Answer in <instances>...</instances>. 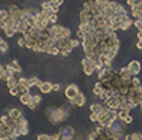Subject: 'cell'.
Segmentation results:
<instances>
[{
	"label": "cell",
	"instance_id": "cell-7",
	"mask_svg": "<svg viewBox=\"0 0 142 140\" xmlns=\"http://www.w3.org/2000/svg\"><path fill=\"white\" fill-rule=\"evenodd\" d=\"M53 89H54V90H56V91H57V90L59 89V85H57V84H55V85L53 86Z\"/></svg>",
	"mask_w": 142,
	"mask_h": 140
},
{
	"label": "cell",
	"instance_id": "cell-2",
	"mask_svg": "<svg viewBox=\"0 0 142 140\" xmlns=\"http://www.w3.org/2000/svg\"><path fill=\"white\" fill-rule=\"evenodd\" d=\"M128 68L131 72V74H137L139 71H140V64H139L138 62H132V63H130Z\"/></svg>",
	"mask_w": 142,
	"mask_h": 140
},
{
	"label": "cell",
	"instance_id": "cell-1",
	"mask_svg": "<svg viewBox=\"0 0 142 140\" xmlns=\"http://www.w3.org/2000/svg\"><path fill=\"white\" fill-rule=\"evenodd\" d=\"M66 95L68 96V98L70 99H75L77 95H78V92H77V89H76V86L75 85H72V86H69V88H67L66 90Z\"/></svg>",
	"mask_w": 142,
	"mask_h": 140
},
{
	"label": "cell",
	"instance_id": "cell-3",
	"mask_svg": "<svg viewBox=\"0 0 142 140\" xmlns=\"http://www.w3.org/2000/svg\"><path fill=\"white\" fill-rule=\"evenodd\" d=\"M131 7H142V0H128Z\"/></svg>",
	"mask_w": 142,
	"mask_h": 140
},
{
	"label": "cell",
	"instance_id": "cell-6",
	"mask_svg": "<svg viewBox=\"0 0 142 140\" xmlns=\"http://www.w3.org/2000/svg\"><path fill=\"white\" fill-rule=\"evenodd\" d=\"M52 4L53 5H56V6H59V5H62L63 4V0H52Z\"/></svg>",
	"mask_w": 142,
	"mask_h": 140
},
{
	"label": "cell",
	"instance_id": "cell-4",
	"mask_svg": "<svg viewBox=\"0 0 142 140\" xmlns=\"http://www.w3.org/2000/svg\"><path fill=\"white\" fill-rule=\"evenodd\" d=\"M52 89H53V86H52L49 83H45V84H43V86H42V91L45 92V93L49 92Z\"/></svg>",
	"mask_w": 142,
	"mask_h": 140
},
{
	"label": "cell",
	"instance_id": "cell-5",
	"mask_svg": "<svg viewBox=\"0 0 142 140\" xmlns=\"http://www.w3.org/2000/svg\"><path fill=\"white\" fill-rule=\"evenodd\" d=\"M48 19L50 20V21H53V23H55V21H56V19H57V17H56V15H55L54 12H53V14H52L50 16H49Z\"/></svg>",
	"mask_w": 142,
	"mask_h": 140
}]
</instances>
